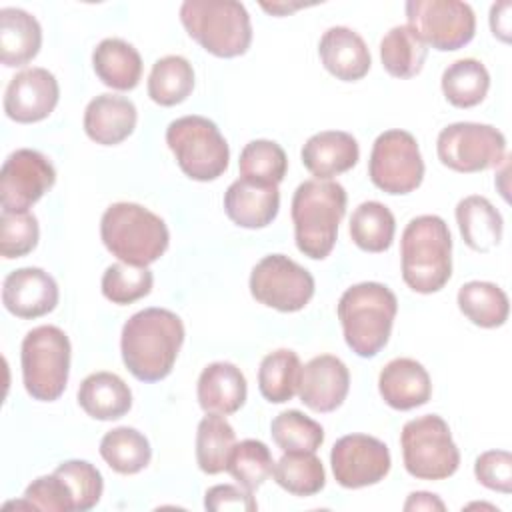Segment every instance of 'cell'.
Segmentation results:
<instances>
[{
    "label": "cell",
    "mask_w": 512,
    "mask_h": 512,
    "mask_svg": "<svg viewBox=\"0 0 512 512\" xmlns=\"http://www.w3.org/2000/svg\"><path fill=\"white\" fill-rule=\"evenodd\" d=\"M184 342V324L166 308H144L122 326L120 350L124 366L142 382L164 380Z\"/></svg>",
    "instance_id": "1"
},
{
    "label": "cell",
    "mask_w": 512,
    "mask_h": 512,
    "mask_svg": "<svg viewBox=\"0 0 512 512\" xmlns=\"http://www.w3.org/2000/svg\"><path fill=\"white\" fill-rule=\"evenodd\" d=\"M402 280L418 294H432L452 276V236L436 214L412 218L400 238Z\"/></svg>",
    "instance_id": "2"
},
{
    "label": "cell",
    "mask_w": 512,
    "mask_h": 512,
    "mask_svg": "<svg viewBox=\"0 0 512 512\" xmlns=\"http://www.w3.org/2000/svg\"><path fill=\"white\" fill-rule=\"evenodd\" d=\"M336 312L348 348L360 358H372L388 344L398 300L380 282H360L340 296Z\"/></svg>",
    "instance_id": "3"
},
{
    "label": "cell",
    "mask_w": 512,
    "mask_h": 512,
    "mask_svg": "<svg viewBox=\"0 0 512 512\" xmlns=\"http://www.w3.org/2000/svg\"><path fill=\"white\" fill-rule=\"evenodd\" d=\"M346 214V190L334 180H306L292 196V222L298 250L324 260L338 236V224Z\"/></svg>",
    "instance_id": "4"
},
{
    "label": "cell",
    "mask_w": 512,
    "mask_h": 512,
    "mask_svg": "<svg viewBox=\"0 0 512 512\" xmlns=\"http://www.w3.org/2000/svg\"><path fill=\"white\" fill-rule=\"evenodd\" d=\"M100 238L120 262L148 266L166 252L170 232L166 222L148 208L134 202H116L102 214Z\"/></svg>",
    "instance_id": "5"
},
{
    "label": "cell",
    "mask_w": 512,
    "mask_h": 512,
    "mask_svg": "<svg viewBox=\"0 0 512 512\" xmlns=\"http://www.w3.org/2000/svg\"><path fill=\"white\" fill-rule=\"evenodd\" d=\"M180 22L190 38L218 58L242 56L252 42L248 10L236 0H186Z\"/></svg>",
    "instance_id": "6"
},
{
    "label": "cell",
    "mask_w": 512,
    "mask_h": 512,
    "mask_svg": "<svg viewBox=\"0 0 512 512\" xmlns=\"http://www.w3.org/2000/svg\"><path fill=\"white\" fill-rule=\"evenodd\" d=\"M26 392L40 402H54L64 394L70 374V340L58 326H36L20 350Z\"/></svg>",
    "instance_id": "7"
},
{
    "label": "cell",
    "mask_w": 512,
    "mask_h": 512,
    "mask_svg": "<svg viewBox=\"0 0 512 512\" xmlns=\"http://www.w3.org/2000/svg\"><path fill=\"white\" fill-rule=\"evenodd\" d=\"M166 144L180 170L198 182L220 178L230 160V148L218 126L198 114L176 118L166 128Z\"/></svg>",
    "instance_id": "8"
},
{
    "label": "cell",
    "mask_w": 512,
    "mask_h": 512,
    "mask_svg": "<svg viewBox=\"0 0 512 512\" xmlns=\"http://www.w3.org/2000/svg\"><path fill=\"white\" fill-rule=\"evenodd\" d=\"M402 460L410 476L418 480H446L460 466V452L446 420L424 414L408 420L400 434Z\"/></svg>",
    "instance_id": "9"
},
{
    "label": "cell",
    "mask_w": 512,
    "mask_h": 512,
    "mask_svg": "<svg viewBox=\"0 0 512 512\" xmlns=\"http://www.w3.org/2000/svg\"><path fill=\"white\" fill-rule=\"evenodd\" d=\"M436 152L446 168L472 174L500 166L506 160V138L490 124L454 122L440 130Z\"/></svg>",
    "instance_id": "10"
},
{
    "label": "cell",
    "mask_w": 512,
    "mask_h": 512,
    "mask_svg": "<svg viewBox=\"0 0 512 512\" xmlns=\"http://www.w3.org/2000/svg\"><path fill=\"white\" fill-rule=\"evenodd\" d=\"M368 176L386 194L416 190L424 178V160L416 138L406 130L382 132L372 144Z\"/></svg>",
    "instance_id": "11"
},
{
    "label": "cell",
    "mask_w": 512,
    "mask_h": 512,
    "mask_svg": "<svg viewBox=\"0 0 512 512\" xmlns=\"http://www.w3.org/2000/svg\"><path fill=\"white\" fill-rule=\"evenodd\" d=\"M406 18L422 42L440 52L466 46L476 32L474 10L460 0H410Z\"/></svg>",
    "instance_id": "12"
},
{
    "label": "cell",
    "mask_w": 512,
    "mask_h": 512,
    "mask_svg": "<svg viewBox=\"0 0 512 512\" xmlns=\"http://www.w3.org/2000/svg\"><path fill=\"white\" fill-rule=\"evenodd\" d=\"M250 294L278 312H298L314 296V278L292 258L268 254L250 272Z\"/></svg>",
    "instance_id": "13"
},
{
    "label": "cell",
    "mask_w": 512,
    "mask_h": 512,
    "mask_svg": "<svg viewBox=\"0 0 512 512\" xmlns=\"http://www.w3.org/2000/svg\"><path fill=\"white\" fill-rule=\"evenodd\" d=\"M56 182L52 162L38 150L12 152L0 172V204L4 212H28Z\"/></svg>",
    "instance_id": "14"
},
{
    "label": "cell",
    "mask_w": 512,
    "mask_h": 512,
    "mask_svg": "<svg viewBox=\"0 0 512 512\" xmlns=\"http://www.w3.org/2000/svg\"><path fill=\"white\" fill-rule=\"evenodd\" d=\"M330 466L342 488H364L386 478L392 466L388 446L368 434H346L332 446Z\"/></svg>",
    "instance_id": "15"
},
{
    "label": "cell",
    "mask_w": 512,
    "mask_h": 512,
    "mask_svg": "<svg viewBox=\"0 0 512 512\" xmlns=\"http://www.w3.org/2000/svg\"><path fill=\"white\" fill-rule=\"evenodd\" d=\"M60 98L56 76L46 68H26L18 72L6 86L4 112L20 124L40 122L52 114Z\"/></svg>",
    "instance_id": "16"
},
{
    "label": "cell",
    "mask_w": 512,
    "mask_h": 512,
    "mask_svg": "<svg viewBox=\"0 0 512 512\" xmlns=\"http://www.w3.org/2000/svg\"><path fill=\"white\" fill-rule=\"evenodd\" d=\"M58 284L42 268L26 266L10 272L2 284L4 308L24 320L40 318L58 304Z\"/></svg>",
    "instance_id": "17"
},
{
    "label": "cell",
    "mask_w": 512,
    "mask_h": 512,
    "mask_svg": "<svg viewBox=\"0 0 512 512\" xmlns=\"http://www.w3.org/2000/svg\"><path fill=\"white\" fill-rule=\"evenodd\" d=\"M350 388V372L346 364L332 356L320 354L300 370L298 396L304 406L314 412H334L342 406Z\"/></svg>",
    "instance_id": "18"
},
{
    "label": "cell",
    "mask_w": 512,
    "mask_h": 512,
    "mask_svg": "<svg viewBox=\"0 0 512 512\" xmlns=\"http://www.w3.org/2000/svg\"><path fill=\"white\" fill-rule=\"evenodd\" d=\"M280 208L276 184H260L246 178L234 180L224 194L226 216L242 228H264L272 224Z\"/></svg>",
    "instance_id": "19"
},
{
    "label": "cell",
    "mask_w": 512,
    "mask_h": 512,
    "mask_svg": "<svg viewBox=\"0 0 512 512\" xmlns=\"http://www.w3.org/2000/svg\"><path fill=\"white\" fill-rule=\"evenodd\" d=\"M324 68L342 82H356L370 70L372 58L366 42L348 26L328 28L318 44Z\"/></svg>",
    "instance_id": "20"
},
{
    "label": "cell",
    "mask_w": 512,
    "mask_h": 512,
    "mask_svg": "<svg viewBox=\"0 0 512 512\" xmlns=\"http://www.w3.org/2000/svg\"><path fill=\"white\" fill-rule=\"evenodd\" d=\"M300 156L304 168L316 176V180H330L356 166L360 148L352 134L324 130L306 140Z\"/></svg>",
    "instance_id": "21"
},
{
    "label": "cell",
    "mask_w": 512,
    "mask_h": 512,
    "mask_svg": "<svg viewBox=\"0 0 512 512\" xmlns=\"http://www.w3.org/2000/svg\"><path fill=\"white\" fill-rule=\"evenodd\" d=\"M138 112L132 100L118 94H100L84 110V132L102 146L124 142L136 128Z\"/></svg>",
    "instance_id": "22"
},
{
    "label": "cell",
    "mask_w": 512,
    "mask_h": 512,
    "mask_svg": "<svg viewBox=\"0 0 512 512\" xmlns=\"http://www.w3.org/2000/svg\"><path fill=\"white\" fill-rule=\"evenodd\" d=\"M378 390L390 408L412 410L430 400L432 382L420 362L412 358H394L382 368Z\"/></svg>",
    "instance_id": "23"
},
{
    "label": "cell",
    "mask_w": 512,
    "mask_h": 512,
    "mask_svg": "<svg viewBox=\"0 0 512 512\" xmlns=\"http://www.w3.org/2000/svg\"><path fill=\"white\" fill-rule=\"evenodd\" d=\"M246 378L232 362H212L198 378V404L206 414L228 416L246 402Z\"/></svg>",
    "instance_id": "24"
},
{
    "label": "cell",
    "mask_w": 512,
    "mask_h": 512,
    "mask_svg": "<svg viewBox=\"0 0 512 512\" xmlns=\"http://www.w3.org/2000/svg\"><path fill=\"white\" fill-rule=\"evenodd\" d=\"M42 46L38 20L22 8L0 10V60L4 66H24L32 62Z\"/></svg>",
    "instance_id": "25"
},
{
    "label": "cell",
    "mask_w": 512,
    "mask_h": 512,
    "mask_svg": "<svg viewBox=\"0 0 512 512\" xmlns=\"http://www.w3.org/2000/svg\"><path fill=\"white\" fill-rule=\"evenodd\" d=\"M78 404L96 420H118L132 408V392L118 374L94 372L82 380Z\"/></svg>",
    "instance_id": "26"
},
{
    "label": "cell",
    "mask_w": 512,
    "mask_h": 512,
    "mask_svg": "<svg viewBox=\"0 0 512 512\" xmlns=\"http://www.w3.org/2000/svg\"><path fill=\"white\" fill-rule=\"evenodd\" d=\"M456 222L462 240L476 252H490L502 240V216L484 196L462 198L456 204Z\"/></svg>",
    "instance_id": "27"
},
{
    "label": "cell",
    "mask_w": 512,
    "mask_h": 512,
    "mask_svg": "<svg viewBox=\"0 0 512 512\" xmlns=\"http://www.w3.org/2000/svg\"><path fill=\"white\" fill-rule=\"evenodd\" d=\"M92 66L102 84L114 90H132L142 78V58L122 38H104L92 52Z\"/></svg>",
    "instance_id": "28"
},
{
    "label": "cell",
    "mask_w": 512,
    "mask_h": 512,
    "mask_svg": "<svg viewBox=\"0 0 512 512\" xmlns=\"http://www.w3.org/2000/svg\"><path fill=\"white\" fill-rule=\"evenodd\" d=\"M428 56V48L422 38L408 26L390 28L380 40V60L384 70L394 78L416 76Z\"/></svg>",
    "instance_id": "29"
},
{
    "label": "cell",
    "mask_w": 512,
    "mask_h": 512,
    "mask_svg": "<svg viewBox=\"0 0 512 512\" xmlns=\"http://www.w3.org/2000/svg\"><path fill=\"white\" fill-rule=\"evenodd\" d=\"M460 312L480 328H498L508 320L510 304L506 292L484 280H472L458 290Z\"/></svg>",
    "instance_id": "30"
},
{
    "label": "cell",
    "mask_w": 512,
    "mask_h": 512,
    "mask_svg": "<svg viewBox=\"0 0 512 512\" xmlns=\"http://www.w3.org/2000/svg\"><path fill=\"white\" fill-rule=\"evenodd\" d=\"M444 98L456 108L480 104L490 88V74L476 58H460L446 66L440 80Z\"/></svg>",
    "instance_id": "31"
},
{
    "label": "cell",
    "mask_w": 512,
    "mask_h": 512,
    "mask_svg": "<svg viewBox=\"0 0 512 512\" xmlns=\"http://www.w3.org/2000/svg\"><path fill=\"white\" fill-rule=\"evenodd\" d=\"M194 90L192 64L178 54L158 58L148 76V96L160 106H176Z\"/></svg>",
    "instance_id": "32"
},
{
    "label": "cell",
    "mask_w": 512,
    "mask_h": 512,
    "mask_svg": "<svg viewBox=\"0 0 512 512\" xmlns=\"http://www.w3.org/2000/svg\"><path fill=\"white\" fill-rule=\"evenodd\" d=\"M100 456L114 472L136 474L150 464L152 448L142 432L130 426H120L102 436Z\"/></svg>",
    "instance_id": "33"
},
{
    "label": "cell",
    "mask_w": 512,
    "mask_h": 512,
    "mask_svg": "<svg viewBox=\"0 0 512 512\" xmlns=\"http://www.w3.org/2000/svg\"><path fill=\"white\" fill-rule=\"evenodd\" d=\"M300 358L288 348L266 354L258 368L260 394L272 404H284L294 398L300 384Z\"/></svg>",
    "instance_id": "34"
},
{
    "label": "cell",
    "mask_w": 512,
    "mask_h": 512,
    "mask_svg": "<svg viewBox=\"0 0 512 512\" xmlns=\"http://www.w3.org/2000/svg\"><path fill=\"white\" fill-rule=\"evenodd\" d=\"M396 220L388 206L376 200L362 202L350 218V238L364 252H384L392 246Z\"/></svg>",
    "instance_id": "35"
},
{
    "label": "cell",
    "mask_w": 512,
    "mask_h": 512,
    "mask_svg": "<svg viewBox=\"0 0 512 512\" xmlns=\"http://www.w3.org/2000/svg\"><path fill=\"white\" fill-rule=\"evenodd\" d=\"M236 446V432L220 414H206L196 430V462L206 474L226 470Z\"/></svg>",
    "instance_id": "36"
},
{
    "label": "cell",
    "mask_w": 512,
    "mask_h": 512,
    "mask_svg": "<svg viewBox=\"0 0 512 512\" xmlns=\"http://www.w3.org/2000/svg\"><path fill=\"white\" fill-rule=\"evenodd\" d=\"M272 476L280 488L294 496H314L326 484V472L314 452H284Z\"/></svg>",
    "instance_id": "37"
},
{
    "label": "cell",
    "mask_w": 512,
    "mask_h": 512,
    "mask_svg": "<svg viewBox=\"0 0 512 512\" xmlns=\"http://www.w3.org/2000/svg\"><path fill=\"white\" fill-rule=\"evenodd\" d=\"M240 176L260 184H280L288 170V158L280 144L272 140L248 142L238 160Z\"/></svg>",
    "instance_id": "38"
},
{
    "label": "cell",
    "mask_w": 512,
    "mask_h": 512,
    "mask_svg": "<svg viewBox=\"0 0 512 512\" xmlns=\"http://www.w3.org/2000/svg\"><path fill=\"white\" fill-rule=\"evenodd\" d=\"M270 434L282 452H316L324 442V428L300 410L280 412L270 424Z\"/></svg>",
    "instance_id": "39"
},
{
    "label": "cell",
    "mask_w": 512,
    "mask_h": 512,
    "mask_svg": "<svg viewBox=\"0 0 512 512\" xmlns=\"http://www.w3.org/2000/svg\"><path fill=\"white\" fill-rule=\"evenodd\" d=\"M226 470L240 486L254 492L272 476V452L262 440H242L234 446Z\"/></svg>",
    "instance_id": "40"
},
{
    "label": "cell",
    "mask_w": 512,
    "mask_h": 512,
    "mask_svg": "<svg viewBox=\"0 0 512 512\" xmlns=\"http://www.w3.org/2000/svg\"><path fill=\"white\" fill-rule=\"evenodd\" d=\"M154 276L148 266H132L126 262H116L102 274V294L106 300L118 306L132 304L150 294Z\"/></svg>",
    "instance_id": "41"
},
{
    "label": "cell",
    "mask_w": 512,
    "mask_h": 512,
    "mask_svg": "<svg viewBox=\"0 0 512 512\" xmlns=\"http://www.w3.org/2000/svg\"><path fill=\"white\" fill-rule=\"evenodd\" d=\"M54 472L68 484L76 512H86L100 502L104 480L94 464L86 460H66Z\"/></svg>",
    "instance_id": "42"
},
{
    "label": "cell",
    "mask_w": 512,
    "mask_h": 512,
    "mask_svg": "<svg viewBox=\"0 0 512 512\" xmlns=\"http://www.w3.org/2000/svg\"><path fill=\"white\" fill-rule=\"evenodd\" d=\"M40 238L38 220L30 212H4L0 216V254L22 258L30 254Z\"/></svg>",
    "instance_id": "43"
},
{
    "label": "cell",
    "mask_w": 512,
    "mask_h": 512,
    "mask_svg": "<svg viewBox=\"0 0 512 512\" xmlns=\"http://www.w3.org/2000/svg\"><path fill=\"white\" fill-rule=\"evenodd\" d=\"M24 498L30 502L32 510H46V512L74 510L72 492L56 472H52L50 476H40L32 480L24 490Z\"/></svg>",
    "instance_id": "44"
},
{
    "label": "cell",
    "mask_w": 512,
    "mask_h": 512,
    "mask_svg": "<svg viewBox=\"0 0 512 512\" xmlns=\"http://www.w3.org/2000/svg\"><path fill=\"white\" fill-rule=\"evenodd\" d=\"M476 480L496 492H512V454L508 450H486L474 462Z\"/></svg>",
    "instance_id": "45"
},
{
    "label": "cell",
    "mask_w": 512,
    "mask_h": 512,
    "mask_svg": "<svg viewBox=\"0 0 512 512\" xmlns=\"http://www.w3.org/2000/svg\"><path fill=\"white\" fill-rule=\"evenodd\" d=\"M206 510L222 512V510H240V512H254L258 508L254 496L244 486L232 484H216L206 490L204 494Z\"/></svg>",
    "instance_id": "46"
},
{
    "label": "cell",
    "mask_w": 512,
    "mask_h": 512,
    "mask_svg": "<svg viewBox=\"0 0 512 512\" xmlns=\"http://www.w3.org/2000/svg\"><path fill=\"white\" fill-rule=\"evenodd\" d=\"M510 8H512V4L508 0L492 4V8H490L492 34L496 38H500L502 42L510 40Z\"/></svg>",
    "instance_id": "47"
},
{
    "label": "cell",
    "mask_w": 512,
    "mask_h": 512,
    "mask_svg": "<svg viewBox=\"0 0 512 512\" xmlns=\"http://www.w3.org/2000/svg\"><path fill=\"white\" fill-rule=\"evenodd\" d=\"M404 510H444V502L430 492H412L404 504Z\"/></svg>",
    "instance_id": "48"
}]
</instances>
